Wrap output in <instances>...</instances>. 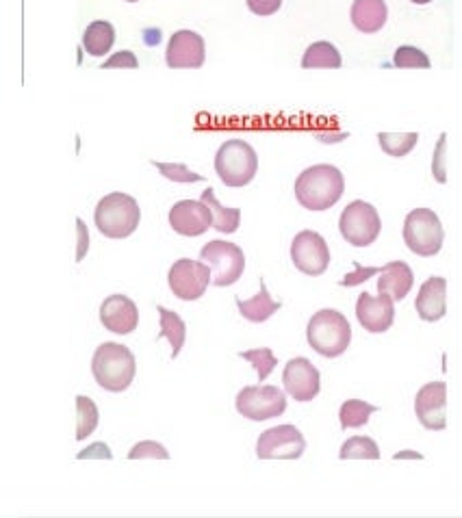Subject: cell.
<instances>
[{
  "mask_svg": "<svg viewBox=\"0 0 462 518\" xmlns=\"http://www.w3.org/2000/svg\"><path fill=\"white\" fill-rule=\"evenodd\" d=\"M345 191V178L335 165H313L295 180V198L306 211H328Z\"/></svg>",
  "mask_w": 462,
  "mask_h": 518,
  "instance_id": "obj_1",
  "label": "cell"
},
{
  "mask_svg": "<svg viewBox=\"0 0 462 518\" xmlns=\"http://www.w3.org/2000/svg\"><path fill=\"white\" fill-rule=\"evenodd\" d=\"M306 341L324 358H339L352 343L350 321L335 308H322L306 326Z\"/></svg>",
  "mask_w": 462,
  "mask_h": 518,
  "instance_id": "obj_2",
  "label": "cell"
},
{
  "mask_svg": "<svg viewBox=\"0 0 462 518\" xmlns=\"http://www.w3.org/2000/svg\"><path fill=\"white\" fill-rule=\"evenodd\" d=\"M137 362L131 349L120 343H102L92 358L96 382L109 393H122L135 380Z\"/></svg>",
  "mask_w": 462,
  "mask_h": 518,
  "instance_id": "obj_3",
  "label": "cell"
},
{
  "mask_svg": "<svg viewBox=\"0 0 462 518\" xmlns=\"http://www.w3.org/2000/svg\"><path fill=\"white\" fill-rule=\"evenodd\" d=\"M141 211L139 204L128 193L113 191L109 196L102 198L96 206L94 222L100 230V235L107 239H126L131 237L139 226Z\"/></svg>",
  "mask_w": 462,
  "mask_h": 518,
  "instance_id": "obj_4",
  "label": "cell"
},
{
  "mask_svg": "<svg viewBox=\"0 0 462 518\" xmlns=\"http://www.w3.org/2000/svg\"><path fill=\"white\" fill-rule=\"evenodd\" d=\"M215 172L226 187H246L259 172V157L243 139H228L215 154Z\"/></svg>",
  "mask_w": 462,
  "mask_h": 518,
  "instance_id": "obj_5",
  "label": "cell"
},
{
  "mask_svg": "<svg viewBox=\"0 0 462 518\" xmlns=\"http://www.w3.org/2000/svg\"><path fill=\"white\" fill-rule=\"evenodd\" d=\"M445 230L439 215L432 209H415L404 219V243L406 248L423 258L436 256L443 248Z\"/></svg>",
  "mask_w": 462,
  "mask_h": 518,
  "instance_id": "obj_6",
  "label": "cell"
},
{
  "mask_svg": "<svg viewBox=\"0 0 462 518\" xmlns=\"http://www.w3.org/2000/svg\"><path fill=\"white\" fill-rule=\"evenodd\" d=\"M339 230L341 237L354 248H369L380 237L382 219L369 202L354 200L343 209L339 217Z\"/></svg>",
  "mask_w": 462,
  "mask_h": 518,
  "instance_id": "obj_7",
  "label": "cell"
},
{
  "mask_svg": "<svg viewBox=\"0 0 462 518\" xmlns=\"http://www.w3.org/2000/svg\"><path fill=\"white\" fill-rule=\"evenodd\" d=\"M200 261L207 263L213 271L215 287H230L235 284L243 269H246V254L241 252L237 243L230 241H211L200 250Z\"/></svg>",
  "mask_w": 462,
  "mask_h": 518,
  "instance_id": "obj_8",
  "label": "cell"
},
{
  "mask_svg": "<svg viewBox=\"0 0 462 518\" xmlns=\"http://www.w3.org/2000/svg\"><path fill=\"white\" fill-rule=\"evenodd\" d=\"M237 412L248 421H269L287 410V397L278 386H246L237 395Z\"/></svg>",
  "mask_w": 462,
  "mask_h": 518,
  "instance_id": "obj_9",
  "label": "cell"
},
{
  "mask_svg": "<svg viewBox=\"0 0 462 518\" xmlns=\"http://www.w3.org/2000/svg\"><path fill=\"white\" fill-rule=\"evenodd\" d=\"M213 282V271L207 263L191 261V258H178L168 274V284L172 293L183 302H196L207 293Z\"/></svg>",
  "mask_w": 462,
  "mask_h": 518,
  "instance_id": "obj_10",
  "label": "cell"
},
{
  "mask_svg": "<svg viewBox=\"0 0 462 518\" xmlns=\"http://www.w3.org/2000/svg\"><path fill=\"white\" fill-rule=\"evenodd\" d=\"M306 451V440L295 425H276L256 440V456L261 460H298Z\"/></svg>",
  "mask_w": 462,
  "mask_h": 518,
  "instance_id": "obj_11",
  "label": "cell"
},
{
  "mask_svg": "<svg viewBox=\"0 0 462 518\" xmlns=\"http://www.w3.org/2000/svg\"><path fill=\"white\" fill-rule=\"evenodd\" d=\"M291 261L295 269L306 276H322L330 265V250L326 239L315 230H302L293 237Z\"/></svg>",
  "mask_w": 462,
  "mask_h": 518,
  "instance_id": "obj_12",
  "label": "cell"
},
{
  "mask_svg": "<svg viewBox=\"0 0 462 518\" xmlns=\"http://www.w3.org/2000/svg\"><path fill=\"white\" fill-rule=\"evenodd\" d=\"M282 382H285V391L300 404L313 401L322 391V375L311 360L302 356L287 362L285 371H282Z\"/></svg>",
  "mask_w": 462,
  "mask_h": 518,
  "instance_id": "obj_13",
  "label": "cell"
},
{
  "mask_svg": "<svg viewBox=\"0 0 462 518\" xmlns=\"http://www.w3.org/2000/svg\"><path fill=\"white\" fill-rule=\"evenodd\" d=\"M415 414L419 423L430 432H443L447 427V384L428 382L415 397Z\"/></svg>",
  "mask_w": 462,
  "mask_h": 518,
  "instance_id": "obj_14",
  "label": "cell"
},
{
  "mask_svg": "<svg viewBox=\"0 0 462 518\" xmlns=\"http://www.w3.org/2000/svg\"><path fill=\"white\" fill-rule=\"evenodd\" d=\"M356 319L369 334L387 332L395 321V300L387 293L378 297L361 293L356 300Z\"/></svg>",
  "mask_w": 462,
  "mask_h": 518,
  "instance_id": "obj_15",
  "label": "cell"
},
{
  "mask_svg": "<svg viewBox=\"0 0 462 518\" xmlns=\"http://www.w3.org/2000/svg\"><path fill=\"white\" fill-rule=\"evenodd\" d=\"M170 226L183 237H200L213 226V213L207 202L181 200L170 209Z\"/></svg>",
  "mask_w": 462,
  "mask_h": 518,
  "instance_id": "obj_16",
  "label": "cell"
},
{
  "mask_svg": "<svg viewBox=\"0 0 462 518\" xmlns=\"http://www.w3.org/2000/svg\"><path fill=\"white\" fill-rule=\"evenodd\" d=\"M100 321L113 334H131L139 323L137 304L128 295H109L100 306Z\"/></svg>",
  "mask_w": 462,
  "mask_h": 518,
  "instance_id": "obj_17",
  "label": "cell"
},
{
  "mask_svg": "<svg viewBox=\"0 0 462 518\" xmlns=\"http://www.w3.org/2000/svg\"><path fill=\"white\" fill-rule=\"evenodd\" d=\"M165 63L170 68H202L204 40L194 31H178L172 35L165 53Z\"/></svg>",
  "mask_w": 462,
  "mask_h": 518,
  "instance_id": "obj_18",
  "label": "cell"
},
{
  "mask_svg": "<svg viewBox=\"0 0 462 518\" xmlns=\"http://www.w3.org/2000/svg\"><path fill=\"white\" fill-rule=\"evenodd\" d=\"M415 308L423 321L434 323L447 315V280L441 276H432L421 284Z\"/></svg>",
  "mask_w": 462,
  "mask_h": 518,
  "instance_id": "obj_19",
  "label": "cell"
},
{
  "mask_svg": "<svg viewBox=\"0 0 462 518\" xmlns=\"http://www.w3.org/2000/svg\"><path fill=\"white\" fill-rule=\"evenodd\" d=\"M378 276H380L378 278V293L391 295L395 302H402L415 284L413 269H410L408 263H404V261H391L384 267H380Z\"/></svg>",
  "mask_w": 462,
  "mask_h": 518,
  "instance_id": "obj_20",
  "label": "cell"
},
{
  "mask_svg": "<svg viewBox=\"0 0 462 518\" xmlns=\"http://www.w3.org/2000/svg\"><path fill=\"white\" fill-rule=\"evenodd\" d=\"M350 18L361 33H378L389 18V9L384 0H354Z\"/></svg>",
  "mask_w": 462,
  "mask_h": 518,
  "instance_id": "obj_21",
  "label": "cell"
},
{
  "mask_svg": "<svg viewBox=\"0 0 462 518\" xmlns=\"http://www.w3.org/2000/svg\"><path fill=\"white\" fill-rule=\"evenodd\" d=\"M237 308L243 319H248L252 323H263L278 313L280 302L272 300V295H269V291H267V284L261 278V291L256 293L252 300H246V302L237 300Z\"/></svg>",
  "mask_w": 462,
  "mask_h": 518,
  "instance_id": "obj_22",
  "label": "cell"
},
{
  "mask_svg": "<svg viewBox=\"0 0 462 518\" xmlns=\"http://www.w3.org/2000/svg\"><path fill=\"white\" fill-rule=\"evenodd\" d=\"M113 42H115V29L111 22L96 20L85 29L83 46H85V53H89L92 57L107 55L113 48Z\"/></svg>",
  "mask_w": 462,
  "mask_h": 518,
  "instance_id": "obj_23",
  "label": "cell"
},
{
  "mask_svg": "<svg viewBox=\"0 0 462 518\" xmlns=\"http://www.w3.org/2000/svg\"><path fill=\"white\" fill-rule=\"evenodd\" d=\"M159 317H161V332L159 339H168L172 345V358H178V354L183 352L185 347V339H187V326L185 321L181 319V315L174 313V310H168L159 306Z\"/></svg>",
  "mask_w": 462,
  "mask_h": 518,
  "instance_id": "obj_24",
  "label": "cell"
},
{
  "mask_svg": "<svg viewBox=\"0 0 462 518\" xmlns=\"http://www.w3.org/2000/svg\"><path fill=\"white\" fill-rule=\"evenodd\" d=\"M202 202L209 204V209L213 213V228L217 232H224V235H233L239 228V219H241V211L239 209H228V206H222L215 198V191L211 187H207V191H202Z\"/></svg>",
  "mask_w": 462,
  "mask_h": 518,
  "instance_id": "obj_25",
  "label": "cell"
},
{
  "mask_svg": "<svg viewBox=\"0 0 462 518\" xmlns=\"http://www.w3.org/2000/svg\"><path fill=\"white\" fill-rule=\"evenodd\" d=\"M343 59L335 44L330 42H315L306 48L302 57V68L313 70V68H341Z\"/></svg>",
  "mask_w": 462,
  "mask_h": 518,
  "instance_id": "obj_26",
  "label": "cell"
},
{
  "mask_svg": "<svg viewBox=\"0 0 462 518\" xmlns=\"http://www.w3.org/2000/svg\"><path fill=\"white\" fill-rule=\"evenodd\" d=\"M374 412H378V408L367 404V401L348 399V401H343L339 408V423L343 430H356V427L367 425Z\"/></svg>",
  "mask_w": 462,
  "mask_h": 518,
  "instance_id": "obj_27",
  "label": "cell"
},
{
  "mask_svg": "<svg viewBox=\"0 0 462 518\" xmlns=\"http://www.w3.org/2000/svg\"><path fill=\"white\" fill-rule=\"evenodd\" d=\"M341 460H380V447L369 436H352L345 440L339 451Z\"/></svg>",
  "mask_w": 462,
  "mask_h": 518,
  "instance_id": "obj_28",
  "label": "cell"
},
{
  "mask_svg": "<svg viewBox=\"0 0 462 518\" xmlns=\"http://www.w3.org/2000/svg\"><path fill=\"white\" fill-rule=\"evenodd\" d=\"M98 421L100 412L94 401L85 395L76 397V440H85L89 434H94Z\"/></svg>",
  "mask_w": 462,
  "mask_h": 518,
  "instance_id": "obj_29",
  "label": "cell"
},
{
  "mask_svg": "<svg viewBox=\"0 0 462 518\" xmlns=\"http://www.w3.org/2000/svg\"><path fill=\"white\" fill-rule=\"evenodd\" d=\"M419 141L417 133H378L380 148L389 154V157L402 159L408 152H413Z\"/></svg>",
  "mask_w": 462,
  "mask_h": 518,
  "instance_id": "obj_30",
  "label": "cell"
},
{
  "mask_svg": "<svg viewBox=\"0 0 462 518\" xmlns=\"http://www.w3.org/2000/svg\"><path fill=\"white\" fill-rule=\"evenodd\" d=\"M243 360H248L252 369L259 373V382H265L269 378V373H272L278 365V360L274 356V352L269 347H256V349H248V352H241L239 354Z\"/></svg>",
  "mask_w": 462,
  "mask_h": 518,
  "instance_id": "obj_31",
  "label": "cell"
},
{
  "mask_svg": "<svg viewBox=\"0 0 462 518\" xmlns=\"http://www.w3.org/2000/svg\"><path fill=\"white\" fill-rule=\"evenodd\" d=\"M393 63L395 68H421L428 70L430 68V59L423 50L415 48V46H400L395 50L393 55Z\"/></svg>",
  "mask_w": 462,
  "mask_h": 518,
  "instance_id": "obj_32",
  "label": "cell"
},
{
  "mask_svg": "<svg viewBox=\"0 0 462 518\" xmlns=\"http://www.w3.org/2000/svg\"><path fill=\"white\" fill-rule=\"evenodd\" d=\"M152 165L157 167L161 172V176H165L172 183H200L202 176L191 172L189 167H185L183 163H159V161H152Z\"/></svg>",
  "mask_w": 462,
  "mask_h": 518,
  "instance_id": "obj_33",
  "label": "cell"
},
{
  "mask_svg": "<svg viewBox=\"0 0 462 518\" xmlns=\"http://www.w3.org/2000/svg\"><path fill=\"white\" fill-rule=\"evenodd\" d=\"M170 460V453L161 443L154 440H141L131 451H128V460Z\"/></svg>",
  "mask_w": 462,
  "mask_h": 518,
  "instance_id": "obj_34",
  "label": "cell"
},
{
  "mask_svg": "<svg viewBox=\"0 0 462 518\" xmlns=\"http://www.w3.org/2000/svg\"><path fill=\"white\" fill-rule=\"evenodd\" d=\"M445 146H447V135L443 133L439 137V144H436L434 150V159H432V174L436 178V183L445 185L447 183V172H445Z\"/></svg>",
  "mask_w": 462,
  "mask_h": 518,
  "instance_id": "obj_35",
  "label": "cell"
},
{
  "mask_svg": "<svg viewBox=\"0 0 462 518\" xmlns=\"http://www.w3.org/2000/svg\"><path fill=\"white\" fill-rule=\"evenodd\" d=\"M378 274H380L378 267H361V265H356V269L352 271V274L345 276L339 284H341V287H356V284H363L371 276H378Z\"/></svg>",
  "mask_w": 462,
  "mask_h": 518,
  "instance_id": "obj_36",
  "label": "cell"
},
{
  "mask_svg": "<svg viewBox=\"0 0 462 518\" xmlns=\"http://www.w3.org/2000/svg\"><path fill=\"white\" fill-rule=\"evenodd\" d=\"M139 61L137 57L131 53V50H122V53H115L113 57H109L105 63H102V70H111V68H137Z\"/></svg>",
  "mask_w": 462,
  "mask_h": 518,
  "instance_id": "obj_37",
  "label": "cell"
},
{
  "mask_svg": "<svg viewBox=\"0 0 462 518\" xmlns=\"http://www.w3.org/2000/svg\"><path fill=\"white\" fill-rule=\"evenodd\" d=\"M282 0H248V7L256 16H272L280 9Z\"/></svg>",
  "mask_w": 462,
  "mask_h": 518,
  "instance_id": "obj_38",
  "label": "cell"
},
{
  "mask_svg": "<svg viewBox=\"0 0 462 518\" xmlns=\"http://www.w3.org/2000/svg\"><path fill=\"white\" fill-rule=\"evenodd\" d=\"M76 458H79V460H89V458H98V460H111V458H113V453H111L109 445H105V443H94L92 447H87L85 451L76 453Z\"/></svg>",
  "mask_w": 462,
  "mask_h": 518,
  "instance_id": "obj_39",
  "label": "cell"
},
{
  "mask_svg": "<svg viewBox=\"0 0 462 518\" xmlns=\"http://www.w3.org/2000/svg\"><path fill=\"white\" fill-rule=\"evenodd\" d=\"M76 232H79V243H76V263H81L89 250V232L83 219H76Z\"/></svg>",
  "mask_w": 462,
  "mask_h": 518,
  "instance_id": "obj_40",
  "label": "cell"
},
{
  "mask_svg": "<svg viewBox=\"0 0 462 518\" xmlns=\"http://www.w3.org/2000/svg\"><path fill=\"white\" fill-rule=\"evenodd\" d=\"M410 3H415V5H428V3H432V0H410Z\"/></svg>",
  "mask_w": 462,
  "mask_h": 518,
  "instance_id": "obj_41",
  "label": "cell"
},
{
  "mask_svg": "<svg viewBox=\"0 0 462 518\" xmlns=\"http://www.w3.org/2000/svg\"><path fill=\"white\" fill-rule=\"evenodd\" d=\"M126 3H137V0H126Z\"/></svg>",
  "mask_w": 462,
  "mask_h": 518,
  "instance_id": "obj_42",
  "label": "cell"
}]
</instances>
